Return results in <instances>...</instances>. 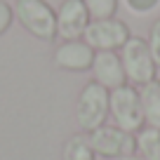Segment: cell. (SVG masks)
Returning a JSON list of instances; mask_svg holds the SVG:
<instances>
[{
	"instance_id": "6da1fadb",
	"label": "cell",
	"mask_w": 160,
	"mask_h": 160,
	"mask_svg": "<svg viewBox=\"0 0 160 160\" xmlns=\"http://www.w3.org/2000/svg\"><path fill=\"white\" fill-rule=\"evenodd\" d=\"M14 17L19 24L38 40H54L57 35V12L45 0H17L14 2Z\"/></svg>"
},
{
	"instance_id": "7a4b0ae2",
	"label": "cell",
	"mask_w": 160,
	"mask_h": 160,
	"mask_svg": "<svg viewBox=\"0 0 160 160\" xmlns=\"http://www.w3.org/2000/svg\"><path fill=\"white\" fill-rule=\"evenodd\" d=\"M120 61H122V68H125V75L132 85L141 87L151 80H155V73H158V66H155L153 57H151L148 42L139 35H130L125 45L120 47Z\"/></svg>"
},
{
	"instance_id": "3957f363",
	"label": "cell",
	"mask_w": 160,
	"mask_h": 160,
	"mask_svg": "<svg viewBox=\"0 0 160 160\" xmlns=\"http://www.w3.org/2000/svg\"><path fill=\"white\" fill-rule=\"evenodd\" d=\"M108 111L113 115L115 125L127 130V132H132V134H137L146 125L139 90L127 85V82L122 87H115V90L108 92Z\"/></svg>"
},
{
	"instance_id": "277c9868",
	"label": "cell",
	"mask_w": 160,
	"mask_h": 160,
	"mask_svg": "<svg viewBox=\"0 0 160 160\" xmlns=\"http://www.w3.org/2000/svg\"><path fill=\"white\" fill-rule=\"evenodd\" d=\"M108 113H111L108 111V90L104 85H99L97 80L87 82L78 97V108H75L78 125L85 132H94L101 125H106Z\"/></svg>"
},
{
	"instance_id": "5b68a950",
	"label": "cell",
	"mask_w": 160,
	"mask_h": 160,
	"mask_svg": "<svg viewBox=\"0 0 160 160\" xmlns=\"http://www.w3.org/2000/svg\"><path fill=\"white\" fill-rule=\"evenodd\" d=\"M87 139L99 158H120L137 153V137L118 125H101L99 130L87 132Z\"/></svg>"
},
{
	"instance_id": "8992f818",
	"label": "cell",
	"mask_w": 160,
	"mask_h": 160,
	"mask_svg": "<svg viewBox=\"0 0 160 160\" xmlns=\"http://www.w3.org/2000/svg\"><path fill=\"white\" fill-rule=\"evenodd\" d=\"M82 40L94 52H101V50L115 52L130 40V28H127L125 21L115 19V17H111V19H97V21H90V26L82 33Z\"/></svg>"
},
{
	"instance_id": "52a82bcc",
	"label": "cell",
	"mask_w": 160,
	"mask_h": 160,
	"mask_svg": "<svg viewBox=\"0 0 160 160\" xmlns=\"http://www.w3.org/2000/svg\"><path fill=\"white\" fill-rule=\"evenodd\" d=\"M90 21V12L82 0H64L57 12V33L64 40H80Z\"/></svg>"
},
{
	"instance_id": "ba28073f",
	"label": "cell",
	"mask_w": 160,
	"mask_h": 160,
	"mask_svg": "<svg viewBox=\"0 0 160 160\" xmlns=\"http://www.w3.org/2000/svg\"><path fill=\"white\" fill-rule=\"evenodd\" d=\"M97 52L87 45L85 40H64L54 50V64L64 71H73V73H82L90 71L94 64Z\"/></svg>"
},
{
	"instance_id": "9c48e42d",
	"label": "cell",
	"mask_w": 160,
	"mask_h": 160,
	"mask_svg": "<svg viewBox=\"0 0 160 160\" xmlns=\"http://www.w3.org/2000/svg\"><path fill=\"white\" fill-rule=\"evenodd\" d=\"M92 73H94V80L99 85H104L106 90H115V87H122L127 82L125 68H122V61H120V54L108 50H101L94 54V64H92Z\"/></svg>"
},
{
	"instance_id": "30bf717a",
	"label": "cell",
	"mask_w": 160,
	"mask_h": 160,
	"mask_svg": "<svg viewBox=\"0 0 160 160\" xmlns=\"http://www.w3.org/2000/svg\"><path fill=\"white\" fill-rule=\"evenodd\" d=\"M141 97V108H144L146 127L160 130V80H151L139 87Z\"/></svg>"
},
{
	"instance_id": "8fae6325",
	"label": "cell",
	"mask_w": 160,
	"mask_h": 160,
	"mask_svg": "<svg viewBox=\"0 0 160 160\" xmlns=\"http://www.w3.org/2000/svg\"><path fill=\"white\" fill-rule=\"evenodd\" d=\"M137 153L144 160H160V130L141 127L137 132Z\"/></svg>"
},
{
	"instance_id": "7c38bea8",
	"label": "cell",
	"mask_w": 160,
	"mask_h": 160,
	"mask_svg": "<svg viewBox=\"0 0 160 160\" xmlns=\"http://www.w3.org/2000/svg\"><path fill=\"white\" fill-rule=\"evenodd\" d=\"M61 160H97V153L92 148L87 134H73L64 146Z\"/></svg>"
},
{
	"instance_id": "4fadbf2b",
	"label": "cell",
	"mask_w": 160,
	"mask_h": 160,
	"mask_svg": "<svg viewBox=\"0 0 160 160\" xmlns=\"http://www.w3.org/2000/svg\"><path fill=\"white\" fill-rule=\"evenodd\" d=\"M90 12V19L97 21V19H111L115 17L118 12V0H82Z\"/></svg>"
},
{
	"instance_id": "5bb4252c",
	"label": "cell",
	"mask_w": 160,
	"mask_h": 160,
	"mask_svg": "<svg viewBox=\"0 0 160 160\" xmlns=\"http://www.w3.org/2000/svg\"><path fill=\"white\" fill-rule=\"evenodd\" d=\"M148 50H151V57H153V61H155V66L160 68V19H155L153 21V26H151V31H148Z\"/></svg>"
},
{
	"instance_id": "9a60e30c",
	"label": "cell",
	"mask_w": 160,
	"mask_h": 160,
	"mask_svg": "<svg viewBox=\"0 0 160 160\" xmlns=\"http://www.w3.org/2000/svg\"><path fill=\"white\" fill-rule=\"evenodd\" d=\"M127 7H130L134 14H148L151 10H155L158 7L160 0H125Z\"/></svg>"
},
{
	"instance_id": "2e32d148",
	"label": "cell",
	"mask_w": 160,
	"mask_h": 160,
	"mask_svg": "<svg viewBox=\"0 0 160 160\" xmlns=\"http://www.w3.org/2000/svg\"><path fill=\"white\" fill-rule=\"evenodd\" d=\"M12 17H14V10L10 7V2L0 0V35L5 33L7 28H10V24H12Z\"/></svg>"
},
{
	"instance_id": "e0dca14e",
	"label": "cell",
	"mask_w": 160,
	"mask_h": 160,
	"mask_svg": "<svg viewBox=\"0 0 160 160\" xmlns=\"http://www.w3.org/2000/svg\"><path fill=\"white\" fill-rule=\"evenodd\" d=\"M101 160H144L139 153H132V155H120V158H101Z\"/></svg>"
}]
</instances>
